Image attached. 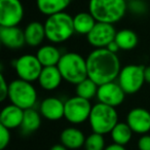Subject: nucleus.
Instances as JSON below:
<instances>
[{
  "instance_id": "nucleus-1",
  "label": "nucleus",
  "mask_w": 150,
  "mask_h": 150,
  "mask_svg": "<svg viewBox=\"0 0 150 150\" xmlns=\"http://www.w3.org/2000/svg\"><path fill=\"white\" fill-rule=\"evenodd\" d=\"M88 77L101 86L117 79L121 69L117 54L108 48H94L86 57Z\"/></svg>"
},
{
  "instance_id": "nucleus-2",
  "label": "nucleus",
  "mask_w": 150,
  "mask_h": 150,
  "mask_svg": "<svg viewBox=\"0 0 150 150\" xmlns=\"http://www.w3.org/2000/svg\"><path fill=\"white\" fill-rule=\"evenodd\" d=\"M43 24L46 39L50 43L60 44L66 42L75 33L73 17L65 11L48 16Z\"/></svg>"
},
{
  "instance_id": "nucleus-3",
  "label": "nucleus",
  "mask_w": 150,
  "mask_h": 150,
  "mask_svg": "<svg viewBox=\"0 0 150 150\" xmlns=\"http://www.w3.org/2000/svg\"><path fill=\"white\" fill-rule=\"evenodd\" d=\"M127 11V0H90L88 2V11L97 22L114 25L125 17Z\"/></svg>"
},
{
  "instance_id": "nucleus-4",
  "label": "nucleus",
  "mask_w": 150,
  "mask_h": 150,
  "mask_svg": "<svg viewBox=\"0 0 150 150\" xmlns=\"http://www.w3.org/2000/svg\"><path fill=\"white\" fill-rule=\"evenodd\" d=\"M62 77L65 81L76 86L88 78L86 58L75 52H67L62 54L58 64Z\"/></svg>"
},
{
  "instance_id": "nucleus-5",
  "label": "nucleus",
  "mask_w": 150,
  "mask_h": 150,
  "mask_svg": "<svg viewBox=\"0 0 150 150\" xmlns=\"http://www.w3.org/2000/svg\"><path fill=\"white\" fill-rule=\"evenodd\" d=\"M117 122H118V113L116 108L100 102L93 105L88 123L94 133L104 136L110 134Z\"/></svg>"
},
{
  "instance_id": "nucleus-6",
  "label": "nucleus",
  "mask_w": 150,
  "mask_h": 150,
  "mask_svg": "<svg viewBox=\"0 0 150 150\" xmlns=\"http://www.w3.org/2000/svg\"><path fill=\"white\" fill-rule=\"evenodd\" d=\"M8 100L11 104L20 108L29 109L34 108L37 104L38 95L33 82L23 80L21 78L13 80L9 82Z\"/></svg>"
},
{
  "instance_id": "nucleus-7",
  "label": "nucleus",
  "mask_w": 150,
  "mask_h": 150,
  "mask_svg": "<svg viewBox=\"0 0 150 150\" xmlns=\"http://www.w3.org/2000/svg\"><path fill=\"white\" fill-rule=\"evenodd\" d=\"M144 68L145 66L137 64H129L121 67L116 81L127 95L137 94L143 88L145 83Z\"/></svg>"
},
{
  "instance_id": "nucleus-8",
  "label": "nucleus",
  "mask_w": 150,
  "mask_h": 150,
  "mask_svg": "<svg viewBox=\"0 0 150 150\" xmlns=\"http://www.w3.org/2000/svg\"><path fill=\"white\" fill-rule=\"evenodd\" d=\"M92 108L90 100L75 95L65 101L64 118L71 125H81L88 121Z\"/></svg>"
},
{
  "instance_id": "nucleus-9",
  "label": "nucleus",
  "mask_w": 150,
  "mask_h": 150,
  "mask_svg": "<svg viewBox=\"0 0 150 150\" xmlns=\"http://www.w3.org/2000/svg\"><path fill=\"white\" fill-rule=\"evenodd\" d=\"M43 66L36 54H25L17 58L13 62V69L18 75V78L29 82H35L39 78Z\"/></svg>"
},
{
  "instance_id": "nucleus-10",
  "label": "nucleus",
  "mask_w": 150,
  "mask_h": 150,
  "mask_svg": "<svg viewBox=\"0 0 150 150\" xmlns=\"http://www.w3.org/2000/svg\"><path fill=\"white\" fill-rule=\"evenodd\" d=\"M21 0H0V27H15L24 19Z\"/></svg>"
},
{
  "instance_id": "nucleus-11",
  "label": "nucleus",
  "mask_w": 150,
  "mask_h": 150,
  "mask_svg": "<svg viewBox=\"0 0 150 150\" xmlns=\"http://www.w3.org/2000/svg\"><path fill=\"white\" fill-rule=\"evenodd\" d=\"M116 29L113 24L97 22L92 31L86 35L88 44L94 48H106L116 36Z\"/></svg>"
},
{
  "instance_id": "nucleus-12",
  "label": "nucleus",
  "mask_w": 150,
  "mask_h": 150,
  "mask_svg": "<svg viewBox=\"0 0 150 150\" xmlns=\"http://www.w3.org/2000/svg\"><path fill=\"white\" fill-rule=\"evenodd\" d=\"M125 95L127 94L121 88L118 82L114 80V81L106 82L99 86L97 99H98V102L116 108L123 103Z\"/></svg>"
},
{
  "instance_id": "nucleus-13",
  "label": "nucleus",
  "mask_w": 150,
  "mask_h": 150,
  "mask_svg": "<svg viewBox=\"0 0 150 150\" xmlns=\"http://www.w3.org/2000/svg\"><path fill=\"white\" fill-rule=\"evenodd\" d=\"M125 122L134 134L145 135L150 132V111L143 107H135L127 114Z\"/></svg>"
},
{
  "instance_id": "nucleus-14",
  "label": "nucleus",
  "mask_w": 150,
  "mask_h": 150,
  "mask_svg": "<svg viewBox=\"0 0 150 150\" xmlns=\"http://www.w3.org/2000/svg\"><path fill=\"white\" fill-rule=\"evenodd\" d=\"M65 101L58 97H47L40 102L39 112L43 118L50 121H58L64 118Z\"/></svg>"
},
{
  "instance_id": "nucleus-15",
  "label": "nucleus",
  "mask_w": 150,
  "mask_h": 150,
  "mask_svg": "<svg viewBox=\"0 0 150 150\" xmlns=\"http://www.w3.org/2000/svg\"><path fill=\"white\" fill-rule=\"evenodd\" d=\"M0 41L6 48L20 50L26 44L24 30H22L19 26L0 27Z\"/></svg>"
},
{
  "instance_id": "nucleus-16",
  "label": "nucleus",
  "mask_w": 150,
  "mask_h": 150,
  "mask_svg": "<svg viewBox=\"0 0 150 150\" xmlns=\"http://www.w3.org/2000/svg\"><path fill=\"white\" fill-rule=\"evenodd\" d=\"M63 80L64 79L58 66H50L42 68L37 82L42 90L52 92L61 86Z\"/></svg>"
},
{
  "instance_id": "nucleus-17",
  "label": "nucleus",
  "mask_w": 150,
  "mask_h": 150,
  "mask_svg": "<svg viewBox=\"0 0 150 150\" xmlns=\"http://www.w3.org/2000/svg\"><path fill=\"white\" fill-rule=\"evenodd\" d=\"M25 110L13 104H8L4 106L0 113V125L11 129L21 127L23 121Z\"/></svg>"
},
{
  "instance_id": "nucleus-18",
  "label": "nucleus",
  "mask_w": 150,
  "mask_h": 150,
  "mask_svg": "<svg viewBox=\"0 0 150 150\" xmlns=\"http://www.w3.org/2000/svg\"><path fill=\"white\" fill-rule=\"evenodd\" d=\"M86 138L83 132L75 127H66L60 134V142L69 150H77L82 148Z\"/></svg>"
},
{
  "instance_id": "nucleus-19",
  "label": "nucleus",
  "mask_w": 150,
  "mask_h": 150,
  "mask_svg": "<svg viewBox=\"0 0 150 150\" xmlns=\"http://www.w3.org/2000/svg\"><path fill=\"white\" fill-rule=\"evenodd\" d=\"M26 44L30 47H39L46 39L44 24L38 21L30 22L24 29Z\"/></svg>"
},
{
  "instance_id": "nucleus-20",
  "label": "nucleus",
  "mask_w": 150,
  "mask_h": 150,
  "mask_svg": "<svg viewBox=\"0 0 150 150\" xmlns=\"http://www.w3.org/2000/svg\"><path fill=\"white\" fill-rule=\"evenodd\" d=\"M36 57L41 63L43 67L50 66H58L59 62L62 57V52L54 43L52 44H43L39 46L36 52Z\"/></svg>"
},
{
  "instance_id": "nucleus-21",
  "label": "nucleus",
  "mask_w": 150,
  "mask_h": 150,
  "mask_svg": "<svg viewBox=\"0 0 150 150\" xmlns=\"http://www.w3.org/2000/svg\"><path fill=\"white\" fill-rule=\"evenodd\" d=\"M42 118L39 110H36L35 108L26 109L24 112L23 121L21 125V131L25 135H30V134L35 133L39 127H41Z\"/></svg>"
},
{
  "instance_id": "nucleus-22",
  "label": "nucleus",
  "mask_w": 150,
  "mask_h": 150,
  "mask_svg": "<svg viewBox=\"0 0 150 150\" xmlns=\"http://www.w3.org/2000/svg\"><path fill=\"white\" fill-rule=\"evenodd\" d=\"M75 33L79 35H88L97 24L96 19L90 11H81L73 17Z\"/></svg>"
},
{
  "instance_id": "nucleus-23",
  "label": "nucleus",
  "mask_w": 150,
  "mask_h": 150,
  "mask_svg": "<svg viewBox=\"0 0 150 150\" xmlns=\"http://www.w3.org/2000/svg\"><path fill=\"white\" fill-rule=\"evenodd\" d=\"M70 2L71 0H36V6L42 15L48 17L65 11Z\"/></svg>"
},
{
  "instance_id": "nucleus-24",
  "label": "nucleus",
  "mask_w": 150,
  "mask_h": 150,
  "mask_svg": "<svg viewBox=\"0 0 150 150\" xmlns=\"http://www.w3.org/2000/svg\"><path fill=\"white\" fill-rule=\"evenodd\" d=\"M114 40L120 50H132L139 43L138 35L131 29H121L117 31Z\"/></svg>"
},
{
  "instance_id": "nucleus-25",
  "label": "nucleus",
  "mask_w": 150,
  "mask_h": 150,
  "mask_svg": "<svg viewBox=\"0 0 150 150\" xmlns=\"http://www.w3.org/2000/svg\"><path fill=\"white\" fill-rule=\"evenodd\" d=\"M134 132L127 122H117V125L110 132V137L113 143L127 146L133 138Z\"/></svg>"
},
{
  "instance_id": "nucleus-26",
  "label": "nucleus",
  "mask_w": 150,
  "mask_h": 150,
  "mask_svg": "<svg viewBox=\"0 0 150 150\" xmlns=\"http://www.w3.org/2000/svg\"><path fill=\"white\" fill-rule=\"evenodd\" d=\"M98 88L99 84L88 77L75 86V93L77 96L91 101L94 98H97Z\"/></svg>"
},
{
  "instance_id": "nucleus-27",
  "label": "nucleus",
  "mask_w": 150,
  "mask_h": 150,
  "mask_svg": "<svg viewBox=\"0 0 150 150\" xmlns=\"http://www.w3.org/2000/svg\"><path fill=\"white\" fill-rule=\"evenodd\" d=\"M106 146L104 135L93 132L92 134L86 136L83 148L84 150H104Z\"/></svg>"
},
{
  "instance_id": "nucleus-28",
  "label": "nucleus",
  "mask_w": 150,
  "mask_h": 150,
  "mask_svg": "<svg viewBox=\"0 0 150 150\" xmlns=\"http://www.w3.org/2000/svg\"><path fill=\"white\" fill-rule=\"evenodd\" d=\"M127 9L135 15H143L147 11V5L142 0H129V3H127Z\"/></svg>"
},
{
  "instance_id": "nucleus-29",
  "label": "nucleus",
  "mask_w": 150,
  "mask_h": 150,
  "mask_svg": "<svg viewBox=\"0 0 150 150\" xmlns=\"http://www.w3.org/2000/svg\"><path fill=\"white\" fill-rule=\"evenodd\" d=\"M11 129L0 125V150H4L11 142Z\"/></svg>"
},
{
  "instance_id": "nucleus-30",
  "label": "nucleus",
  "mask_w": 150,
  "mask_h": 150,
  "mask_svg": "<svg viewBox=\"0 0 150 150\" xmlns=\"http://www.w3.org/2000/svg\"><path fill=\"white\" fill-rule=\"evenodd\" d=\"M8 91H9V83L6 81L4 75L1 72L0 74V101L4 102L6 99H8Z\"/></svg>"
},
{
  "instance_id": "nucleus-31",
  "label": "nucleus",
  "mask_w": 150,
  "mask_h": 150,
  "mask_svg": "<svg viewBox=\"0 0 150 150\" xmlns=\"http://www.w3.org/2000/svg\"><path fill=\"white\" fill-rule=\"evenodd\" d=\"M137 146L139 150H150V135L145 134L139 138L137 142Z\"/></svg>"
},
{
  "instance_id": "nucleus-32",
  "label": "nucleus",
  "mask_w": 150,
  "mask_h": 150,
  "mask_svg": "<svg viewBox=\"0 0 150 150\" xmlns=\"http://www.w3.org/2000/svg\"><path fill=\"white\" fill-rule=\"evenodd\" d=\"M104 150H127V148H125V146L119 145V144L111 143L109 145H107Z\"/></svg>"
},
{
  "instance_id": "nucleus-33",
  "label": "nucleus",
  "mask_w": 150,
  "mask_h": 150,
  "mask_svg": "<svg viewBox=\"0 0 150 150\" xmlns=\"http://www.w3.org/2000/svg\"><path fill=\"white\" fill-rule=\"evenodd\" d=\"M106 48H108V50H110V52H115V54H117V52H118V50H120V48H119V46L117 45V43L115 42V40H114V41L111 42V43L109 44V45L107 46Z\"/></svg>"
},
{
  "instance_id": "nucleus-34",
  "label": "nucleus",
  "mask_w": 150,
  "mask_h": 150,
  "mask_svg": "<svg viewBox=\"0 0 150 150\" xmlns=\"http://www.w3.org/2000/svg\"><path fill=\"white\" fill-rule=\"evenodd\" d=\"M144 77H145V82L150 84V65L145 66L144 68Z\"/></svg>"
},
{
  "instance_id": "nucleus-35",
  "label": "nucleus",
  "mask_w": 150,
  "mask_h": 150,
  "mask_svg": "<svg viewBox=\"0 0 150 150\" xmlns=\"http://www.w3.org/2000/svg\"><path fill=\"white\" fill-rule=\"evenodd\" d=\"M50 150H69V149L65 147L62 143H60V144H54V145H52V147L50 148Z\"/></svg>"
},
{
  "instance_id": "nucleus-36",
  "label": "nucleus",
  "mask_w": 150,
  "mask_h": 150,
  "mask_svg": "<svg viewBox=\"0 0 150 150\" xmlns=\"http://www.w3.org/2000/svg\"><path fill=\"white\" fill-rule=\"evenodd\" d=\"M127 1H129V0H127Z\"/></svg>"
}]
</instances>
